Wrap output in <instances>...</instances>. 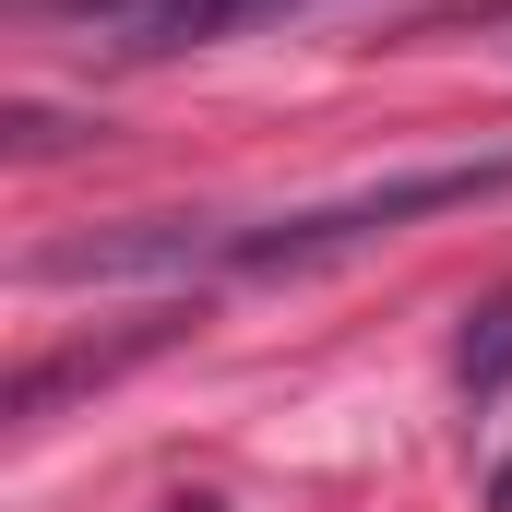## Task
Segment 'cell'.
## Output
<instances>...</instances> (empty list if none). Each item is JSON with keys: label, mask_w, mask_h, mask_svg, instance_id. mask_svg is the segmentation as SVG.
Returning <instances> with one entry per match:
<instances>
[{"label": "cell", "mask_w": 512, "mask_h": 512, "mask_svg": "<svg viewBox=\"0 0 512 512\" xmlns=\"http://www.w3.org/2000/svg\"><path fill=\"white\" fill-rule=\"evenodd\" d=\"M191 322L179 310H155V322H131V334H108V346H60V358H36V370H12V417H60L72 393H96V382H120V370H143L155 346H179Z\"/></svg>", "instance_id": "obj_3"}, {"label": "cell", "mask_w": 512, "mask_h": 512, "mask_svg": "<svg viewBox=\"0 0 512 512\" xmlns=\"http://www.w3.org/2000/svg\"><path fill=\"white\" fill-rule=\"evenodd\" d=\"M512 191V155H453V167H405V179H370L346 203H310V215H274V227H239V274H298V262H334V251H370L417 215H453V203H489Z\"/></svg>", "instance_id": "obj_1"}, {"label": "cell", "mask_w": 512, "mask_h": 512, "mask_svg": "<svg viewBox=\"0 0 512 512\" xmlns=\"http://www.w3.org/2000/svg\"><path fill=\"white\" fill-rule=\"evenodd\" d=\"M239 239H215L203 215H131V227H96V239H48L24 262L36 286H120V274H191V262H227Z\"/></svg>", "instance_id": "obj_2"}, {"label": "cell", "mask_w": 512, "mask_h": 512, "mask_svg": "<svg viewBox=\"0 0 512 512\" xmlns=\"http://www.w3.org/2000/svg\"><path fill=\"white\" fill-rule=\"evenodd\" d=\"M453 382H465V393H501L512 382V286L489 298V310H465V334H453Z\"/></svg>", "instance_id": "obj_4"}]
</instances>
